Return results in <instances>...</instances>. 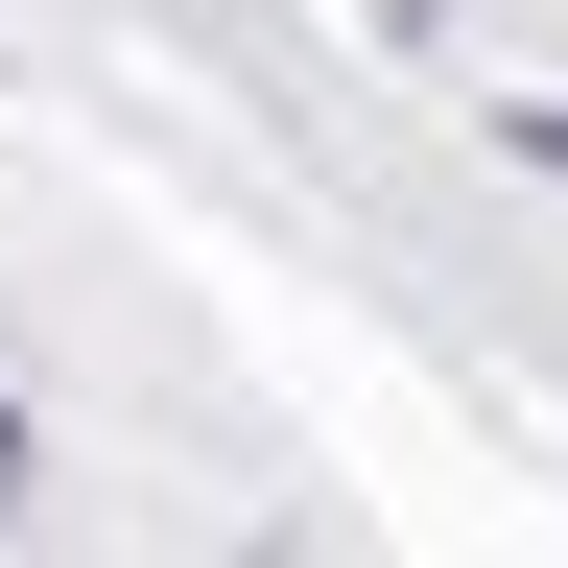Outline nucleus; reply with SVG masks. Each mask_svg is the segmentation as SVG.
Segmentation results:
<instances>
[{
	"mask_svg": "<svg viewBox=\"0 0 568 568\" xmlns=\"http://www.w3.org/2000/svg\"><path fill=\"white\" fill-rule=\"evenodd\" d=\"M0 521H24V403H0Z\"/></svg>",
	"mask_w": 568,
	"mask_h": 568,
	"instance_id": "obj_1",
	"label": "nucleus"
},
{
	"mask_svg": "<svg viewBox=\"0 0 568 568\" xmlns=\"http://www.w3.org/2000/svg\"><path fill=\"white\" fill-rule=\"evenodd\" d=\"M521 166H568V119H521Z\"/></svg>",
	"mask_w": 568,
	"mask_h": 568,
	"instance_id": "obj_2",
	"label": "nucleus"
}]
</instances>
